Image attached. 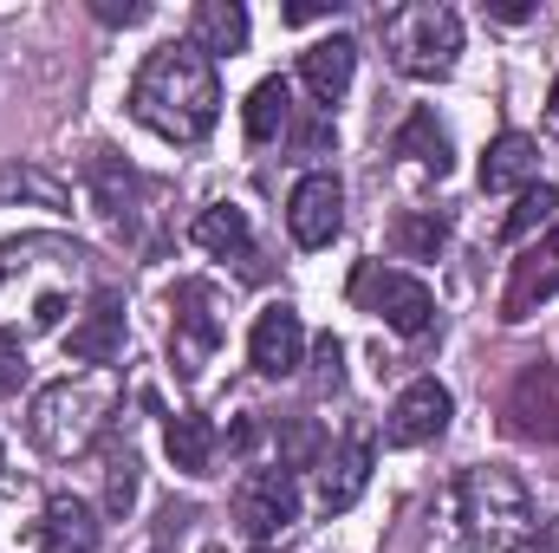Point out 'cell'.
Returning a JSON list of instances; mask_svg holds the SVG:
<instances>
[{"instance_id": "obj_1", "label": "cell", "mask_w": 559, "mask_h": 553, "mask_svg": "<svg viewBox=\"0 0 559 553\" xmlns=\"http://www.w3.org/2000/svg\"><path fill=\"white\" fill-rule=\"evenodd\" d=\"M540 548V502L501 462H468L429 508L423 553H534Z\"/></svg>"}, {"instance_id": "obj_2", "label": "cell", "mask_w": 559, "mask_h": 553, "mask_svg": "<svg viewBox=\"0 0 559 553\" xmlns=\"http://www.w3.org/2000/svg\"><path fill=\"white\" fill-rule=\"evenodd\" d=\"M92 255L59 235L0 242V332H59L79 299H92Z\"/></svg>"}, {"instance_id": "obj_3", "label": "cell", "mask_w": 559, "mask_h": 553, "mask_svg": "<svg viewBox=\"0 0 559 553\" xmlns=\"http://www.w3.org/2000/svg\"><path fill=\"white\" fill-rule=\"evenodd\" d=\"M131 111L150 125L163 143H202L222 118V79L215 59L195 39H169L156 46L131 79Z\"/></svg>"}, {"instance_id": "obj_4", "label": "cell", "mask_w": 559, "mask_h": 553, "mask_svg": "<svg viewBox=\"0 0 559 553\" xmlns=\"http://www.w3.org/2000/svg\"><path fill=\"white\" fill-rule=\"evenodd\" d=\"M111 411H118V385H111V372L59 378V385H46V391L33 398V411H26V436H33V449H46L52 462H72V456H85V449L105 436Z\"/></svg>"}, {"instance_id": "obj_5", "label": "cell", "mask_w": 559, "mask_h": 553, "mask_svg": "<svg viewBox=\"0 0 559 553\" xmlns=\"http://www.w3.org/2000/svg\"><path fill=\"white\" fill-rule=\"evenodd\" d=\"M384 52L404 79H449L462 52V20L442 0H411L384 13Z\"/></svg>"}, {"instance_id": "obj_6", "label": "cell", "mask_w": 559, "mask_h": 553, "mask_svg": "<svg viewBox=\"0 0 559 553\" xmlns=\"http://www.w3.org/2000/svg\"><path fill=\"white\" fill-rule=\"evenodd\" d=\"M352 293H358L365 313H378V319H384L391 332H404V339H423V332L436 326L429 286H423L417 274H404V268H358Z\"/></svg>"}, {"instance_id": "obj_7", "label": "cell", "mask_w": 559, "mask_h": 553, "mask_svg": "<svg viewBox=\"0 0 559 553\" xmlns=\"http://www.w3.org/2000/svg\"><path fill=\"white\" fill-rule=\"evenodd\" d=\"M169 313H176V326H169V358H176L182 378H202V365H209L215 345H222L215 286H209V280H182L176 299H169Z\"/></svg>"}, {"instance_id": "obj_8", "label": "cell", "mask_w": 559, "mask_h": 553, "mask_svg": "<svg viewBox=\"0 0 559 553\" xmlns=\"http://www.w3.org/2000/svg\"><path fill=\"white\" fill-rule=\"evenodd\" d=\"M293 515H299V482L286 475V469H248L241 482H235V521L267 548L274 534L293 528Z\"/></svg>"}, {"instance_id": "obj_9", "label": "cell", "mask_w": 559, "mask_h": 553, "mask_svg": "<svg viewBox=\"0 0 559 553\" xmlns=\"http://www.w3.org/2000/svg\"><path fill=\"white\" fill-rule=\"evenodd\" d=\"M286 228H293L299 248H332V235L345 228V183L332 169L299 176L293 196H286Z\"/></svg>"}, {"instance_id": "obj_10", "label": "cell", "mask_w": 559, "mask_h": 553, "mask_svg": "<svg viewBox=\"0 0 559 553\" xmlns=\"http://www.w3.org/2000/svg\"><path fill=\"white\" fill-rule=\"evenodd\" d=\"M449 416H455L449 385L417 378V385L397 391V404H391V416H384V443H391V449H423V443H436V436L449 430Z\"/></svg>"}, {"instance_id": "obj_11", "label": "cell", "mask_w": 559, "mask_h": 553, "mask_svg": "<svg viewBox=\"0 0 559 553\" xmlns=\"http://www.w3.org/2000/svg\"><path fill=\"white\" fill-rule=\"evenodd\" d=\"M508 430L514 436H527V443H559V365H527L514 385H508Z\"/></svg>"}, {"instance_id": "obj_12", "label": "cell", "mask_w": 559, "mask_h": 553, "mask_svg": "<svg viewBox=\"0 0 559 553\" xmlns=\"http://www.w3.org/2000/svg\"><path fill=\"white\" fill-rule=\"evenodd\" d=\"M118 352H124V293L98 286L85 299V313L66 326V358L72 365H111Z\"/></svg>"}, {"instance_id": "obj_13", "label": "cell", "mask_w": 559, "mask_h": 553, "mask_svg": "<svg viewBox=\"0 0 559 553\" xmlns=\"http://www.w3.org/2000/svg\"><path fill=\"white\" fill-rule=\"evenodd\" d=\"M248 358H254L261 378H293V372L306 365V326H299V313H293L286 299L261 306V319H254V332H248Z\"/></svg>"}, {"instance_id": "obj_14", "label": "cell", "mask_w": 559, "mask_h": 553, "mask_svg": "<svg viewBox=\"0 0 559 553\" xmlns=\"http://www.w3.org/2000/svg\"><path fill=\"white\" fill-rule=\"evenodd\" d=\"M554 293H559V242H540V248H527V255L508 268V286H501V319H508V326H521V319H534Z\"/></svg>"}, {"instance_id": "obj_15", "label": "cell", "mask_w": 559, "mask_h": 553, "mask_svg": "<svg viewBox=\"0 0 559 553\" xmlns=\"http://www.w3.org/2000/svg\"><path fill=\"white\" fill-rule=\"evenodd\" d=\"M352 72H358V46H352L345 33L312 39V46L299 52V85L312 92V105H338V98L352 92Z\"/></svg>"}, {"instance_id": "obj_16", "label": "cell", "mask_w": 559, "mask_h": 553, "mask_svg": "<svg viewBox=\"0 0 559 553\" xmlns=\"http://www.w3.org/2000/svg\"><path fill=\"white\" fill-rule=\"evenodd\" d=\"M365 489H371V443L352 436L345 449H332V456L319 462V508H325V515H345V508H358Z\"/></svg>"}, {"instance_id": "obj_17", "label": "cell", "mask_w": 559, "mask_h": 553, "mask_svg": "<svg viewBox=\"0 0 559 553\" xmlns=\"http://www.w3.org/2000/svg\"><path fill=\"white\" fill-rule=\"evenodd\" d=\"M534 183H540V143L521 138V131H501L481 156V189L508 196V189H534Z\"/></svg>"}, {"instance_id": "obj_18", "label": "cell", "mask_w": 559, "mask_h": 553, "mask_svg": "<svg viewBox=\"0 0 559 553\" xmlns=\"http://www.w3.org/2000/svg\"><path fill=\"white\" fill-rule=\"evenodd\" d=\"M39 553H98V521L79 495H52L39 521Z\"/></svg>"}, {"instance_id": "obj_19", "label": "cell", "mask_w": 559, "mask_h": 553, "mask_svg": "<svg viewBox=\"0 0 559 553\" xmlns=\"http://www.w3.org/2000/svg\"><path fill=\"white\" fill-rule=\"evenodd\" d=\"M163 449H169V462H176L182 475H215V449H222V436H215V423H209V416L182 411V416H169Z\"/></svg>"}, {"instance_id": "obj_20", "label": "cell", "mask_w": 559, "mask_h": 553, "mask_svg": "<svg viewBox=\"0 0 559 553\" xmlns=\"http://www.w3.org/2000/svg\"><path fill=\"white\" fill-rule=\"evenodd\" d=\"M189 39L215 59V52H241L248 46V7L241 0H202L189 20Z\"/></svg>"}, {"instance_id": "obj_21", "label": "cell", "mask_w": 559, "mask_h": 553, "mask_svg": "<svg viewBox=\"0 0 559 553\" xmlns=\"http://www.w3.org/2000/svg\"><path fill=\"white\" fill-rule=\"evenodd\" d=\"M195 248H209V255H222V261H248V255H254L248 209H235V202L202 209V215H195Z\"/></svg>"}, {"instance_id": "obj_22", "label": "cell", "mask_w": 559, "mask_h": 553, "mask_svg": "<svg viewBox=\"0 0 559 553\" xmlns=\"http://www.w3.org/2000/svg\"><path fill=\"white\" fill-rule=\"evenodd\" d=\"M391 150H397V156H411V163H417V169H429V176H449V163H455L449 131L436 125V111H411V118L397 125Z\"/></svg>"}, {"instance_id": "obj_23", "label": "cell", "mask_w": 559, "mask_h": 553, "mask_svg": "<svg viewBox=\"0 0 559 553\" xmlns=\"http://www.w3.org/2000/svg\"><path fill=\"white\" fill-rule=\"evenodd\" d=\"M286 125H293V85H286V79H261V85L248 92V138L274 143Z\"/></svg>"}, {"instance_id": "obj_24", "label": "cell", "mask_w": 559, "mask_h": 553, "mask_svg": "<svg viewBox=\"0 0 559 553\" xmlns=\"http://www.w3.org/2000/svg\"><path fill=\"white\" fill-rule=\"evenodd\" d=\"M0 202H39V209H72L66 183L33 169V163H0Z\"/></svg>"}, {"instance_id": "obj_25", "label": "cell", "mask_w": 559, "mask_h": 553, "mask_svg": "<svg viewBox=\"0 0 559 553\" xmlns=\"http://www.w3.org/2000/svg\"><path fill=\"white\" fill-rule=\"evenodd\" d=\"M391 242H397V255H411V261H436V255L449 248V222H442L436 209H404L397 228H391Z\"/></svg>"}, {"instance_id": "obj_26", "label": "cell", "mask_w": 559, "mask_h": 553, "mask_svg": "<svg viewBox=\"0 0 559 553\" xmlns=\"http://www.w3.org/2000/svg\"><path fill=\"white\" fill-rule=\"evenodd\" d=\"M131 508H138V449L111 443V456H105V515L124 521Z\"/></svg>"}, {"instance_id": "obj_27", "label": "cell", "mask_w": 559, "mask_h": 553, "mask_svg": "<svg viewBox=\"0 0 559 553\" xmlns=\"http://www.w3.org/2000/svg\"><path fill=\"white\" fill-rule=\"evenodd\" d=\"M559 209V189H547V183H534V189H521V202H514V215L501 222V242H527L534 228H547Z\"/></svg>"}, {"instance_id": "obj_28", "label": "cell", "mask_w": 559, "mask_h": 553, "mask_svg": "<svg viewBox=\"0 0 559 553\" xmlns=\"http://www.w3.org/2000/svg\"><path fill=\"white\" fill-rule=\"evenodd\" d=\"M319 462V430L299 416V423H286V436H280V469L293 475V469H312Z\"/></svg>"}, {"instance_id": "obj_29", "label": "cell", "mask_w": 559, "mask_h": 553, "mask_svg": "<svg viewBox=\"0 0 559 553\" xmlns=\"http://www.w3.org/2000/svg\"><path fill=\"white\" fill-rule=\"evenodd\" d=\"M338 365H345V345L332 332L312 339V391H338Z\"/></svg>"}, {"instance_id": "obj_30", "label": "cell", "mask_w": 559, "mask_h": 553, "mask_svg": "<svg viewBox=\"0 0 559 553\" xmlns=\"http://www.w3.org/2000/svg\"><path fill=\"white\" fill-rule=\"evenodd\" d=\"M26 385V345L20 332H0V398H13Z\"/></svg>"}, {"instance_id": "obj_31", "label": "cell", "mask_w": 559, "mask_h": 553, "mask_svg": "<svg viewBox=\"0 0 559 553\" xmlns=\"http://www.w3.org/2000/svg\"><path fill=\"white\" fill-rule=\"evenodd\" d=\"M92 13H98L105 26H138V20H143V13H150V7H143V0H98Z\"/></svg>"}, {"instance_id": "obj_32", "label": "cell", "mask_w": 559, "mask_h": 553, "mask_svg": "<svg viewBox=\"0 0 559 553\" xmlns=\"http://www.w3.org/2000/svg\"><path fill=\"white\" fill-rule=\"evenodd\" d=\"M534 553H559V489L547 495V515H540V548Z\"/></svg>"}, {"instance_id": "obj_33", "label": "cell", "mask_w": 559, "mask_h": 553, "mask_svg": "<svg viewBox=\"0 0 559 553\" xmlns=\"http://www.w3.org/2000/svg\"><path fill=\"white\" fill-rule=\"evenodd\" d=\"M325 13H332L325 0H293L286 7V26H306V20H325Z\"/></svg>"}, {"instance_id": "obj_34", "label": "cell", "mask_w": 559, "mask_h": 553, "mask_svg": "<svg viewBox=\"0 0 559 553\" xmlns=\"http://www.w3.org/2000/svg\"><path fill=\"white\" fill-rule=\"evenodd\" d=\"M488 13H495V20H508V26H521V20H527V13H534V7H527V0H495V7H488Z\"/></svg>"}, {"instance_id": "obj_35", "label": "cell", "mask_w": 559, "mask_h": 553, "mask_svg": "<svg viewBox=\"0 0 559 553\" xmlns=\"http://www.w3.org/2000/svg\"><path fill=\"white\" fill-rule=\"evenodd\" d=\"M554 118H559V79H554Z\"/></svg>"}, {"instance_id": "obj_36", "label": "cell", "mask_w": 559, "mask_h": 553, "mask_svg": "<svg viewBox=\"0 0 559 553\" xmlns=\"http://www.w3.org/2000/svg\"><path fill=\"white\" fill-rule=\"evenodd\" d=\"M209 553H222V548H209Z\"/></svg>"}, {"instance_id": "obj_37", "label": "cell", "mask_w": 559, "mask_h": 553, "mask_svg": "<svg viewBox=\"0 0 559 553\" xmlns=\"http://www.w3.org/2000/svg\"><path fill=\"white\" fill-rule=\"evenodd\" d=\"M261 553H267V548H261Z\"/></svg>"}]
</instances>
